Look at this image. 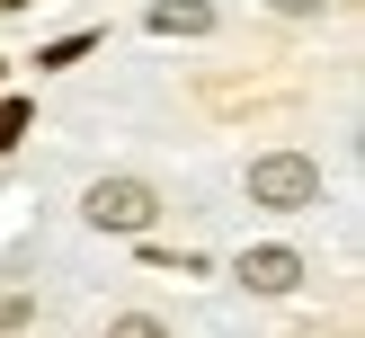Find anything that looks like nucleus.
Wrapping results in <instances>:
<instances>
[{
	"mask_svg": "<svg viewBox=\"0 0 365 338\" xmlns=\"http://www.w3.org/2000/svg\"><path fill=\"white\" fill-rule=\"evenodd\" d=\"M250 205H267V213H303V205H321V169L303 152H267V160H250Z\"/></svg>",
	"mask_w": 365,
	"mask_h": 338,
	"instance_id": "nucleus-1",
	"label": "nucleus"
},
{
	"mask_svg": "<svg viewBox=\"0 0 365 338\" xmlns=\"http://www.w3.org/2000/svg\"><path fill=\"white\" fill-rule=\"evenodd\" d=\"M160 213V196L143 187V178H98V187H89V223L98 231H143Z\"/></svg>",
	"mask_w": 365,
	"mask_h": 338,
	"instance_id": "nucleus-2",
	"label": "nucleus"
},
{
	"mask_svg": "<svg viewBox=\"0 0 365 338\" xmlns=\"http://www.w3.org/2000/svg\"><path fill=\"white\" fill-rule=\"evenodd\" d=\"M232 276H241L250 294H285V285H303V258H294V249H241Z\"/></svg>",
	"mask_w": 365,
	"mask_h": 338,
	"instance_id": "nucleus-3",
	"label": "nucleus"
},
{
	"mask_svg": "<svg viewBox=\"0 0 365 338\" xmlns=\"http://www.w3.org/2000/svg\"><path fill=\"white\" fill-rule=\"evenodd\" d=\"M152 27L160 36H205L214 27V0H152Z\"/></svg>",
	"mask_w": 365,
	"mask_h": 338,
	"instance_id": "nucleus-4",
	"label": "nucleus"
},
{
	"mask_svg": "<svg viewBox=\"0 0 365 338\" xmlns=\"http://www.w3.org/2000/svg\"><path fill=\"white\" fill-rule=\"evenodd\" d=\"M81 53H89V36H63V45H45V53H36V63H45V71H71V63H81Z\"/></svg>",
	"mask_w": 365,
	"mask_h": 338,
	"instance_id": "nucleus-5",
	"label": "nucleus"
},
{
	"mask_svg": "<svg viewBox=\"0 0 365 338\" xmlns=\"http://www.w3.org/2000/svg\"><path fill=\"white\" fill-rule=\"evenodd\" d=\"M107 338H170V329H160L152 312H125V320H107Z\"/></svg>",
	"mask_w": 365,
	"mask_h": 338,
	"instance_id": "nucleus-6",
	"label": "nucleus"
},
{
	"mask_svg": "<svg viewBox=\"0 0 365 338\" xmlns=\"http://www.w3.org/2000/svg\"><path fill=\"white\" fill-rule=\"evenodd\" d=\"M18 134H27V107H18V98H9V107H0V152H9V142H18Z\"/></svg>",
	"mask_w": 365,
	"mask_h": 338,
	"instance_id": "nucleus-7",
	"label": "nucleus"
},
{
	"mask_svg": "<svg viewBox=\"0 0 365 338\" xmlns=\"http://www.w3.org/2000/svg\"><path fill=\"white\" fill-rule=\"evenodd\" d=\"M267 9H285V18H312V9H321V0H267Z\"/></svg>",
	"mask_w": 365,
	"mask_h": 338,
	"instance_id": "nucleus-8",
	"label": "nucleus"
},
{
	"mask_svg": "<svg viewBox=\"0 0 365 338\" xmlns=\"http://www.w3.org/2000/svg\"><path fill=\"white\" fill-rule=\"evenodd\" d=\"M18 9H27V0H0V18H18Z\"/></svg>",
	"mask_w": 365,
	"mask_h": 338,
	"instance_id": "nucleus-9",
	"label": "nucleus"
}]
</instances>
